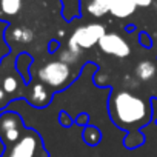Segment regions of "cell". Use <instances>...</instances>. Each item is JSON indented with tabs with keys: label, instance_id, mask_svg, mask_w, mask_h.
<instances>
[{
	"label": "cell",
	"instance_id": "7a4b0ae2",
	"mask_svg": "<svg viewBox=\"0 0 157 157\" xmlns=\"http://www.w3.org/2000/svg\"><path fill=\"white\" fill-rule=\"evenodd\" d=\"M71 77H72L71 65L62 60L48 62L39 69L40 82L51 88H63L71 80Z\"/></svg>",
	"mask_w": 157,
	"mask_h": 157
},
{
	"label": "cell",
	"instance_id": "9c48e42d",
	"mask_svg": "<svg viewBox=\"0 0 157 157\" xmlns=\"http://www.w3.org/2000/svg\"><path fill=\"white\" fill-rule=\"evenodd\" d=\"M155 72H157V68L151 60H142L140 63H137L134 69V75L139 82H149L155 75Z\"/></svg>",
	"mask_w": 157,
	"mask_h": 157
},
{
	"label": "cell",
	"instance_id": "52a82bcc",
	"mask_svg": "<svg viewBox=\"0 0 157 157\" xmlns=\"http://www.w3.org/2000/svg\"><path fill=\"white\" fill-rule=\"evenodd\" d=\"M137 10V5L134 0H111L109 14L117 19H126L134 14Z\"/></svg>",
	"mask_w": 157,
	"mask_h": 157
},
{
	"label": "cell",
	"instance_id": "30bf717a",
	"mask_svg": "<svg viewBox=\"0 0 157 157\" xmlns=\"http://www.w3.org/2000/svg\"><path fill=\"white\" fill-rule=\"evenodd\" d=\"M111 8V0H90V3L86 6V11L93 17H103L109 13Z\"/></svg>",
	"mask_w": 157,
	"mask_h": 157
},
{
	"label": "cell",
	"instance_id": "6da1fadb",
	"mask_svg": "<svg viewBox=\"0 0 157 157\" xmlns=\"http://www.w3.org/2000/svg\"><path fill=\"white\" fill-rule=\"evenodd\" d=\"M109 109H111L113 120L123 128L142 125L149 117L148 103L142 97L129 91L116 93L111 99Z\"/></svg>",
	"mask_w": 157,
	"mask_h": 157
},
{
	"label": "cell",
	"instance_id": "d6986e66",
	"mask_svg": "<svg viewBox=\"0 0 157 157\" xmlns=\"http://www.w3.org/2000/svg\"><path fill=\"white\" fill-rule=\"evenodd\" d=\"M5 94H6V93H5V90H3L2 86H0V105H2V103H3V100H5Z\"/></svg>",
	"mask_w": 157,
	"mask_h": 157
},
{
	"label": "cell",
	"instance_id": "ac0fdd59",
	"mask_svg": "<svg viewBox=\"0 0 157 157\" xmlns=\"http://www.w3.org/2000/svg\"><path fill=\"white\" fill-rule=\"evenodd\" d=\"M136 2V5H137V8L140 6V8H146V6H149L151 3H152V0H134Z\"/></svg>",
	"mask_w": 157,
	"mask_h": 157
},
{
	"label": "cell",
	"instance_id": "2e32d148",
	"mask_svg": "<svg viewBox=\"0 0 157 157\" xmlns=\"http://www.w3.org/2000/svg\"><path fill=\"white\" fill-rule=\"evenodd\" d=\"M83 136H85V140H86L88 143H96V142L99 140V131L94 129V128H88Z\"/></svg>",
	"mask_w": 157,
	"mask_h": 157
},
{
	"label": "cell",
	"instance_id": "5b68a950",
	"mask_svg": "<svg viewBox=\"0 0 157 157\" xmlns=\"http://www.w3.org/2000/svg\"><path fill=\"white\" fill-rule=\"evenodd\" d=\"M0 137L6 143H16L22 139V120L14 113H5L0 117Z\"/></svg>",
	"mask_w": 157,
	"mask_h": 157
},
{
	"label": "cell",
	"instance_id": "e0dca14e",
	"mask_svg": "<svg viewBox=\"0 0 157 157\" xmlns=\"http://www.w3.org/2000/svg\"><path fill=\"white\" fill-rule=\"evenodd\" d=\"M108 74L106 72H99L97 75H96V83H99V85H105V83H108Z\"/></svg>",
	"mask_w": 157,
	"mask_h": 157
},
{
	"label": "cell",
	"instance_id": "5bb4252c",
	"mask_svg": "<svg viewBox=\"0 0 157 157\" xmlns=\"http://www.w3.org/2000/svg\"><path fill=\"white\" fill-rule=\"evenodd\" d=\"M2 88L5 90L6 94H14L19 90V80L14 75H6L2 82Z\"/></svg>",
	"mask_w": 157,
	"mask_h": 157
},
{
	"label": "cell",
	"instance_id": "8992f818",
	"mask_svg": "<svg viewBox=\"0 0 157 157\" xmlns=\"http://www.w3.org/2000/svg\"><path fill=\"white\" fill-rule=\"evenodd\" d=\"M37 148H39V137L36 132L29 131L25 136H22L19 142L14 143L8 157H34Z\"/></svg>",
	"mask_w": 157,
	"mask_h": 157
},
{
	"label": "cell",
	"instance_id": "4fadbf2b",
	"mask_svg": "<svg viewBox=\"0 0 157 157\" xmlns=\"http://www.w3.org/2000/svg\"><path fill=\"white\" fill-rule=\"evenodd\" d=\"M80 57H82L80 52H74V51H71L68 48L60 51V54H59V60H62V62H65L68 65H74L77 62H80Z\"/></svg>",
	"mask_w": 157,
	"mask_h": 157
},
{
	"label": "cell",
	"instance_id": "ba28073f",
	"mask_svg": "<svg viewBox=\"0 0 157 157\" xmlns=\"http://www.w3.org/2000/svg\"><path fill=\"white\" fill-rule=\"evenodd\" d=\"M29 102L34 106H45L49 102V91L46 90V85L43 83H34L29 91Z\"/></svg>",
	"mask_w": 157,
	"mask_h": 157
},
{
	"label": "cell",
	"instance_id": "9a60e30c",
	"mask_svg": "<svg viewBox=\"0 0 157 157\" xmlns=\"http://www.w3.org/2000/svg\"><path fill=\"white\" fill-rule=\"evenodd\" d=\"M63 2V16L68 13V10H71V17H77L78 16V10H80V6H78V0H62Z\"/></svg>",
	"mask_w": 157,
	"mask_h": 157
},
{
	"label": "cell",
	"instance_id": "277c9868",
	"mask_svg": "<svg viewBox=\"0 0 157 157\" xmlns=\"http://www.w3.org/2000/svg\"><path fill=\"white\" fill-rule=\"evenodd\" d=\"M99 48L108 54V56H114V57H119V59H125L131 54V46L129 43L122 37L119 36L117 33H106L100 42H99Z\"/></svg>",
	"mask_w": 157,
	"mask_h": 157
},
{
	"label": "cell",
	"instance_id": "3957f363",
	"mask_svg": "<svg viewBox=\"0 0 157 157\" xmlns=\"http://www.w3.org/2000/svg\"><path fill=\"white\" fill-rule=\"evenodd\" d=\"M105 34H106V29L102 23H88V25L78 26L72 33L71 39L82 49H90V48L99 45L100 39Z\"/></svg>",
	"mask_w": 157,
	"mask_h": 157
},
{
	"label": "cell",
	"instance_id": "8fae6325",
	"mask_svg": "<svg viewBox=\"0 0 157 157\" xmlns=\"http://www.w3.org/2000/svg\"><path fill=\"white\" fill-rule=\"evenodd\" d=\"M11 39L17 43L26 45V43H31L34 40V33H33V29H29L26 26H16L11 31Z\"/></svg>",
	"mask_w": 157,
	"mask_h": 157
},
{
	"label": "cell",
	"instance_id": "7c38bea8",
	"mask_svg": "<svg viewBox=\"0 0 157 157\" xmlns=\"http://www.w3.org/2000/svg\"><path fill=\"white\" fill-rule=\"evenodd\" d=\"M0 10L6 16H16L22 10V0H0Z\"/></svg>",
	"mask_w": 157,
	"mask_h": 157
}]
</instances>
